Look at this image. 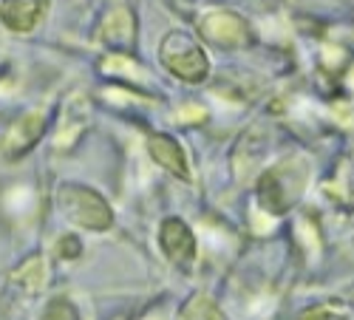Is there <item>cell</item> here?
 <instances>
[{
    "instance_id": "6",
    "label": "cell",
    "mask_w": 354,
    "mask_h": 320,
    "mask_svg": "<svg viewBox=\"0 0 354 320\" xmlns=\"http://www.w3.org/2000/svg\"><path fill=\"white\" fill-rule=\"evenodd\" d=\"M147 151H151V156L162 164V167H167L173 176H190L187 173V156H185V151H182V144L176 142L173 136H167V133H153L151 139H147Z\"/></svg>"
},
{
    "instance_id": "4",
    "label": "cell",
    "mask_w": 354,
    "mask_h": 320,
    "mask_svg": "<svg viewBox=\"0 0 354 320\" xmlns=\"http://www.w3.org/2000/svg\"><path fill=\"white\" fill-rule=\"evenodd\" d=\"M159 244H162V252L173 261V264H185V261H190L196 255V236L182 218H165L162 221Z\"/></svg>"
},
{
    "instance_id": "2",
    "label": "cell",
    "mask_w": 354,
    "mask_h": 320,
    "mask_svg": "<svg viewBox=\"0 0 354 320\" xmlns=\"http://www.w3.org/2000/svg\"><path fill=\"white\" fill-rule=\"evenodd\" d=\"M162 63L167 71H173L176 77H182L187 82H201L207 77V54L201 46H196L190 37L185 35H170L162 43Z\"/></svg>"
},
{
    "instance_id": "3",
    "label": "cell",
    "mask_w": 354,
    "mask_h": 320,
    "mask_svg": "<svg viewBox=\"0 0 354 320\" xmlns=\"http://www.w3.org/2000/svg\"><path fill=\"white\" fill-rule=\"evenodd\" d=\"M43 131H46V111L26 113L23 120H17L6 131V136L0 139V156H3L6 162H17L20 156H26L40 142Z\"/></svg>"
},
{
    "instance_id": "5",
    "label": "cell",
    "mask_w": 354,
    "mask_h": 320,
    "mask_svg": "<svg viewBox=\"0 0 354 320\" xmlns=\"http://www.w3.org/2000/svg\"><path fill=\"white\" fill-rule=\"evenodd\" d=\"M48 0H3L0 3V20L12 32H32V28L46 17Z\"/></svg>"
},
{
    "instance_id": "7",
    "label": "cell",
    "mask_w": 354,
    "mask_h": 320,
    "mask_svg": "<svg viewBox=\"0 0 354 320\" xmlns=\"http://www.w3.org/2000/svg\"><path fill=\"white\" fill-rule=\"evenodd\" d=\"M82 250L80 238L77 236H63L60 241H57V252H60V258H77Z\"/></svg>"
},
{
    "instance_id": "1",
    "label": "cell",
    "mask_w": 354,
    "mask_h": 320,
    "mask_svg": "<svg viewBox=\"0 0 354 320\" xmlns=\"http://www.w3.org/2000/svg\"><path fill=\"white\" fill-rule=\"evenodd\" d=\"M60 207L66 213V218L82 229H94V232H105L113 224V210L108 207V201L85 185H63L60 193Z\"/></svg>"
}]
</instances>
